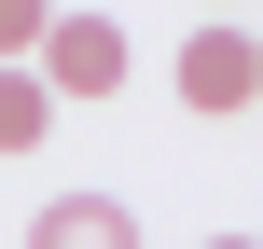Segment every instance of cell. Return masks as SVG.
<instances>
[{"label":"cell","instance_id":"7","mask_svg":"<svg viewBox=\"0 0 263 249\" xmlns=\"http://www.w3.org/2000/svg\"><path fill=\"white\" fill-rule=\"evenodd\" d=\"M208 249H263V236H208Z\"/></svg>","mask_w":263,"mask_h":249},{"label":"cell","instance_id":"1","mask_svg":"<svg viewBox=\"0 0 263 249\" xmlns=\"http://www.w3.org/2000/svg\"><path fill=\"white\" fill-rule=\"evenodd\" d=\"M42 97H125V28L111 14H42Z\"/></svg>","mask_w":263,"mask_h":249},{"label":"cell","instance_id":"4","mask_svg":"<svg viewBox=\"0 0 263 249\" xmlns=\"http://www.w3.org/2000/svg\"><path fill=\"white\" fill-rule=\"evenodd\" d=\"M42 125H55V97L28 69H0V152H42Z\"/></svg>","mask_w":263,"mask_h":249},{"label":"cell","instance_id":"2","mask_svg":"<svg viewBox=\"0 0 263 249\" xmlns=\"http://www.w3.org/2000/svg\"><path fill=\"white\" fill-rule=\"evenodd\" d=\"M166 69H180V111H250V28H222V14H194Z\"/></svg>","mask_w":263,"mask_h":249},{"label":"cell","instance_id":"6","mask_svg":"<svg viewBox=\"0 0 263 249\" xmlns=\"http://www.w3.org/2000/svg\"><path fill=\"white\" fill-rule=\"evenodd\" d=\"M250 111H263V28H250Z\"/></svg>","mask_w":263,"mask_h":249},{"label":"cell","instance_id":"5","mask_svg":"<svg viewBox=\"0 0 263 249\" xmlns=\"http://www.w3.org/2000/svg\"><path fill=\"white\" fill-rule=\"evenodd\" d=\"M14 55H42V14H28V0H0V69H14Z\"/></svg>","mask_w":263,"mask_h":249},{"label":"cell","instance_id":"3","mask_svg":"<svg viewBox=\"0 0 263 249\" xmlns=\"http://www.w3.org/2000/svg\"><path fill=\"white\" fill-rule=\"evenodd\" d=\"M28 249H139V208L125 194H42Z\"/></svg>","mask_w":263,"mask_h":249}]
</instances>
